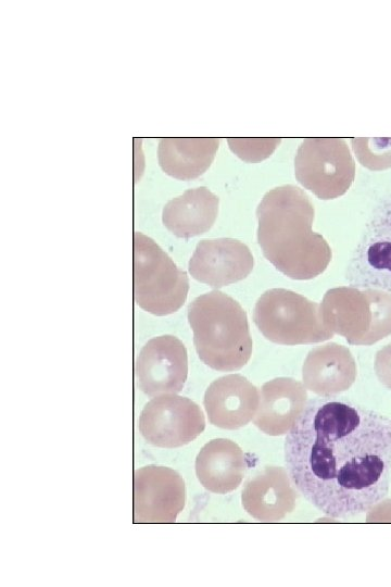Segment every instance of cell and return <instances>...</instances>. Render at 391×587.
Wrapping results in <instances>:
<instances>
[{
  "mask_svg": "<svg viewBox=\"0 0 391 587\" xmlns=\"http://www.w3.org/2000/svg\"><path fill=\"white\" fill-rule=\"evenodd\" d=\"M293 486L330 517L367 512L389 491L391 421L335 396L307 401L287 433Z\"/></svg>",
  "mask_w": 391,
  "mask_h": 587,
  "instance_id": "obj_1",
  "label": "cell"
},
{
  "mask_svg": "<svg viewBox=\"0 0 391 587\" xmlns=\"http://www.w3.org/2000/svg\"><path fill=\"white\" fill-rule=\"evenodd\" d=\"M256 216L263 254L282 274L307 280L327 268L331 248L313 232L314 205L302 189L293 185L273 188L262 198Z\"/></svg>",
  "mask_w": 391,
  "mask_h": 587,
  "instance_id": "obj_2",
  "label": "cell"
},
{
  "mask_svg": "<svg viewBox=\"0 0 391 587\" xmlns=\"http://www.w3.org/2000/svg\"><path fill=\"white\" fill-rule=\"evenodd\" d=\"M188 321L200 360L213 370L229 372L250 360L253 342L247 313L230 296L213 290L188 307Z\"/></svg>",
  "mask_w": 391,
  "mask_h": 587,
  "instance_id": "obj_3",
  "label": "cell"
},
{
  "mask_svg": "<svg viewBox=\"0 0 391 587\" xmlns=\"http://www.w3.org/2000/svg\"><path fill=\"white\" fill-rule=\"evenodd\" d=\"M323 319L350 345L370 346L391 334V294L380 289L342 286L327 290Z\"/></svg>",
  "mask_w": 391,
  "mask_h": 587,
  "instance_id": "obj_4",
  "label": "cell"
},
{
  "mask_svg": "<svg viewBox=\"0 0 391 587\" xmlns=\"http://www.w3.org/2000/svg\"><path fill=\"white\" fill-rule=\"evenodd\" d=\"M253 321L263 336L286 346L321 342L333 337L320 304L283 288L265 291L256 301Z\"/></svg>",
  "mask_w": 391,
  "mask_h": 587,
  "instance_id": "obj_5",
  "label": "cell"
},
{
  "mask_svg": "<svg viewBox=\"0 0 391 587\" xmlns=\"http://www.w3.org/2000/svg\"><path fill=\"white\" fill-rule=\"evenodd\" d=\"M189 280L173 260L142 233H134V299L144 311L163 316L187 299Z\"/></svg>",
  "mask_w": 391,
  "mask_h": 587,
  "instance_id": "obj_6",
  "label": "cell"
},
{
  "mask_svg": "<svg viewBox=\"0 0 391 587\" xmlns=\"http://www.w3.org/2000/svg\"><path fill=\"white\" fill-rule=\"evenodd\" d=\"M298 182L323 200L344 195L355 176V164L342 138H305L294 159Z\"/></svg>",
  "mask_w": 391,
  "mask_h": 587,
  "instance_id": "obj_7",
  "label": "cell"
},
{
  "mask_svg": "<svg viewBox=\"0 0 391 587\" xmlns=\"http://www.w3.org/2000/svg\"><path fill=\"white\" fill-rule=\"evenodd\" d=\"M205 428L200 407L189 398L176 394L154 397L143 407L139 430L149 444L176 448L194 440Z\"/></svg>",
  "mask_w": 391,
  "mask_h": 587,
  "instance_id": "obj_8",
  "label": "cell"
},
{
  "mask_svg": "<svg viewBox=\"0 0 391 587\" xmlns=\"http://www.w3.org/2000/svg\"><path fill=\"white\" fill-rule=\"evenodd\" d=\"M185 502V482L176 471L156 465L135 471V523H174Z\"/></svg>",
  "mask_w": 391,
  "mask_h": 587,
  "instance_id": "obj_9",
  "label": "cell"
},
{
  "mask_svg": "<svg viewBox=\"0 0 391 587\" xmlns=\"http://www.w3.org/2000/svg\"><path fill=\"white\" fill-rule=\"evenodd\" d=\"M135 375L139 388L150 397L179 392L188 376L185 345L172 335L150 339L137 357Z\"/></svg>",
  "mask_w": 391,
  "mask_h": 587,
  "instance_id": "obj_10",
  "label": "cell"
},
{
  "mask_svg": "<svg viewBox=\"0 0 391 587\" xmlns=\"http://www.w3.org/2000/svg\"><path fill=\"white\" fill-rule=\"evenodd\" d=\"M346 279L353 287L380 289L391 294V200L370 224L348 267Z\"/></svg>",
  "mask_w": 391,
  "mask_h": 587,
  "instance_id": "obj_11",
  "label": "cell"
},
{
  "mask_svg": "<svg viewBox=\"0 0 391 587\" xmlns=\"http://www.w3.org/2000/svg\"><path fill=\"white\" fill-rule=\"evenodd\" d=\"M253 265L247 245L232 238H217L198 242L188 268L195 280L220 288L244 279Z\"/></svg>",
  "mask_w": 391,
  "mask_h": 587,
  "instance_id": "obj_12",
  "label": "cell"
},
{
  "mask_svg": "<svg viewBox=\"0 0 391 587\" xmlns=\"http://www.w3.org/2000/svg\"><path fill=\"white\" fill-rule=\"evenodd\" d=\"M258 403L257 388L240 374L212 382L203 399L210 423L223 429L245 426L254 417Z\"/></svg>",
  "mask_w": 391,
  "mask_h": 587,
  "instance_id": "obj_13",
  "label": "cell"
},
{
  "mask_svg": "<svg viewBox=\"0 0 391 587\" xmlns=\"http://www.w3.org/2000/svg\"><path fill=\"white\" fill-rule=\"evenodd\" d=\"M307 403L306 387L291 377H278L261 388L254 425L269 436L287 434Z\"/></svg>",
  "mask_w": 391,
  "mask_h": 587,
  "instance_id": "obj_14",
  "label": "cell"
},
{
  "mask_svg": "<svg viewBox=\"0 0 391 587\" xmlns=\"http://www.w3.org/2000/svg\"><path fill=\"white\" fill-rule=\"evenodd\" d=\"M241 501L255 520L278 522L293 511L297 492L283 467L266 466L247 482Z\"/></svg>",
  "mask_w": 391,
  "mask_h": 587,
  "instance_id": "obj_15",
  "label": "cell"
},
{
  "mask_svg": "<svg viewBox=\"0 0 391 587\" xmlns=\"http://www.w3.org/2000/svg\"><path fill=\"white\" fill-rule=\"evenodd\" d=\"M356 374V362L351 351L336 342L312 349L302 367L304 386L321 397L348 390Z\"/></svg>",
  "mask_w": 391,
  "mask_h": 587,
  "instance_id": "obj_16",
  "label": "cell"
},
{
  "mask_svg": "<svg viewBox=\"0 0 391 587\" xmlns=\"http://www.w3.org/2000/svg\"><path fill=\"white\" fill-rule=\"evenodd\" d=\"M247 464L242 449L226 438L205 444L195 459V474L200 484L211 492L225 495L241 484Z\"/></svg>",
  "mask_w": 391,
  "mask_h": 587,
  "instance_id": "obj_17",
  "label": "cell"
},
{
  "mask_svg": "<svg viewBox=\"0 0 391 587\" xmlns=\"http://www.w3.org/2000/svg\"><path fill=\"white\" fill-rule=\"evenodd\" d=\"M218 203V197L204 186L188 189L165 204L163 224L179 238L202 235L213 226Z\"/></svg>",
  "mask_w": 391,
  "mask_h": 587,
  "instance_id": "obj_18",
  "label": "cell"
},
{
  "mask_svg": "<svg viewBox=\"0 0 391 587\" xmlns=\"http://www.w3.org/2000/svg\"><path fill=\"white\" fill-rule=\"evenodd\" d=\"M218 138H161L157 160L169 176L189 180L202 175L218 149Z\"/></svg>",
  "mask_w": 391,
  "mask_h": 587,
  "instance_id": "obj_19",
  "label": "cell"
},
{
  "mask_svg": "<svg viewBox=\"0 0 391 587\" xmlns=\"http://www.w3.org/2000/svg\"><path fill=\"white\" fill-rule=\"evenodd\" d=\"M229 148L247 162H258L268 158L276 149L278 138H228Z\"/></svg>",
  "mask_w": 391,
  "mask_h": 587,
  "instance_id": "obj_20",
  "label": "cell"
},
{
  "mask_svg": "<svg viewBox=\"0 0 391 587\" xmlns=\"http://www.w3.org/2000/svg\"><path fill=\"white\" fill-rule=\"evenodd\" d=\"M375 372L380 383L391 389V344L376 353Z\"/></svg>",
  "mask_w": 391,
  "mask_h": 587,
  "instance_id": "obj_21",
  "label": "cell"
},
{
  "mask_svg": "<svg viewBox=\"0 0 391 587\" xmlns=\"http://www.w3.org/2000/svg\"><path fill=\"white\" fill-rule=\"evenodd\" d=\"M367 522H391V499L376 503L368 510Z\"/></svg>",
  "mask_w": 391,
  "mask_h": 587,
  "instance_id": "obj_22",
  "label": "cell"
}]
</instances>
